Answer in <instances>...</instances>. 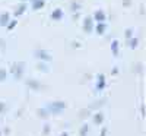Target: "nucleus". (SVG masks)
<instances>
[{
    "label": "nucleus",
    "instance_id": "obj_1",
    "mask_svg": "<svg viewBox=\"0 0 146 136\" xmlns=\"http://www.w3.org/2000/svg\"><path fill=\"white\" fill-rule=\"evenodd\" d=\"M50 110H51V113H60V111H63L64 110V103H53L50 105Z\"/></svg>",
    "mask_w": 146,
    "mask_h": 136
},
{
    "label": "nucleus",
    "instance_id": "obj_2",
    "mask_svg": "<svg viewBox=\"0 0 146 136\" xmlns=\"http://www.w3.org/2000/svg\"><path fill=\"white\" fill-rule=\"evenodd\" d=\"M62 10H54L53 12V19H60V18H62Z\"/></svg>",
    "mask_w": 146,
    "mask_h": 136
},
{
    "label": "nucleus",
    "instance_id": "obj_3",
    "mask_svg": "<svg viewBox=\"0 0 146 136\" xmlns=\"http://www.w3.org/2000/svg\"><path fill=\"white\" fill-rule=\"evenodd\" d=\"M95 123H102V114H95Z\"/></svg>",
    "mask_w": 146,
    "mask_h": 136
},
{
    "label": "nucleus",
    "instance_id": "obj_4",
    "mask_svg": "<svg viewBox=\"0 0 146 136\" xmlns=\"http://www.w3.org/2000/svg\"><path fill=\"white\" fill-rule=\"evenodd\" d=\"M86 132H88V126L85 125V126L80 129V136H86Z\"/></svg>",
    "mask_w": 146,
    "mask_h": 136
},
{
    "label": "nucleus",
    "instance_id": "obj_5",
    "mask_svg": "<svg viewBox=\"0 0 146 136\" xmlns=\"http://www.w3.org/2000/svg\"><path fill=\"white\" fill-rule=\"evenodd\" d=\"M36 56H40V57H42V59H50V56H48V54H45V53H42V51H38V53H36Z\"/></svg>",
    "mask_w": 146,
    "mask_h": 136
},
{
    "label": "nucleus",
    "instance_id": "obj_6",
    "mask_svg": "<svg viewBox=\"0 0 146 136\" xmlns=\"http://www.w3.org/2000/svg\"><path fill=\"white\" fill-rule=\"evenodd\" d=\"M41 6H42V0H38V2L34 3V7H35V9H40Z\"/></svg>",
    "mask_w": 146,
    "mask_h": 136
},
{
    "label": "nucleus",
    "instance_id": "obj_7",
    "mask_svg": "<svg viewBox=\"0 0 146 136\" xmlns=\"http://www.w3.org/2000/svg\"><path fill=\"white\" fill-rule=\"evenodd\" d=\"M96 19H100V21L104 19V13H102V12H96Z\"/></svg>",
    "mask_w": 146,
    "mask_h": 136
},
{
    "label": "nucleus",
    "instance_id": "obj_8",
    "mask_svg": "<svg viewBox=\"0 0 146 136\" xmlns=\"http://www.w3.org/2000/svg\"><path fill=\"white\" fill-rule=\"evenodd\" d=\"M85 25H86V31H89V27H91V19L89 18L85 21Z\"/></svg>",
    "mask_w": 146,
    "mask_h": 136
},
{
    "label": "nucleus",
    "instance_id": "obj_9",
    "mask_svg": "<svg viewBox=\"0 0 146 136\" xmlns=\"http://www.w3.org/2000/svg\"><path fill=\"white\" fill-rule=\"evenodd\" d=\"M6 21H7V15H3L2 21H0V23H2V25H5V23H6Z\"/></svg>",
    "mask_w": 146,
    "mask_h": 136
},
{
    "label": "nucleus",
    "instance_id": "obj_10",
    "mask_svg": "<svg viewBox=\"0 0 146 136\" xmlns=\"http://www.w3.org/2000/svg\"><path fill=\"white\" fill-rule=\"evenodd\" d=\"M104 28H105L104 23H100V25H98V32H102V31H104Z\"/></svg>",
    "mask_w": 146,
    "mask_h": 136
},
{
    "label": "nucleus",
    "instance_id": "obj_11",
    "mask_svg": "<svg viewBox=\"0 0 146 136\" xmlns=\"http://www.w3.org/2000/svg\"><path fill=\"white\" fill-rule=\"evenodd\" d=\"M113 50H114V54L117 53V43H113Z\"/></svg>",
    "mask_w": 146,
    "mask_h": 136
},
{
    "label": "nucleus",
    "instance_id": "obj_12",
    "mask_svg": "<svg viewBox=\"0 0 146 136\" xmlns=\"http://www.w3.org/2000/svg\"><path fill=\"white\" fill-rule=\"evenodd\" d=\"M0 79H5V70H0Z\"/></svg>",
    "mask_w": 146,
    "mask_h": 136
},
{
    "label": "nucleus",
    "instance_id": "obj_13",
    "mask_svg": "<svg viewBox=\"0 0 146 136\" xmlns=\"http://www.w3.org/2000/svg\"><path fill=\"white\" fill-rule=\"evenodd\" d=\"M62 136H67V133H63V135H62Z\"/></svg>",
    "mask_w": 146,
    "mask_h": 136
}]
</instances>
